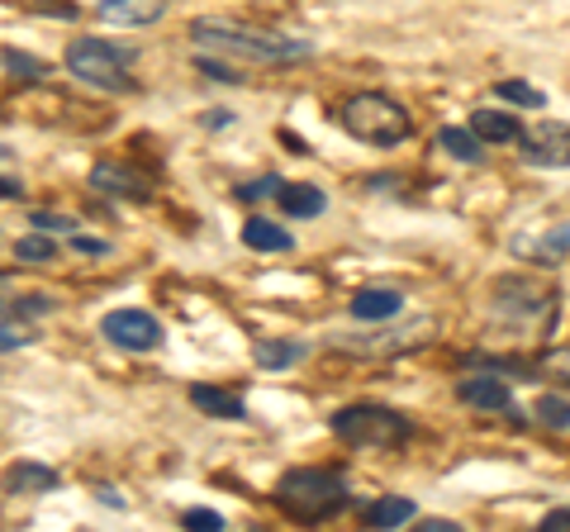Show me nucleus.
<instances>
[{
    "label": "nucleus",
    "instance_id": "nucleus-1",
    "mask_svg": "<svg viewBox=\"0 0 570 532\" xmlns=\"http://www.w3.org/2000/svg\"><path fill=\"white\" fill-rule=\"evenodd\" d=\"M190 39H195L200 52H214V58H238L247 67H285V62L314 58L309 39L272 33V29H243V24H228V20H195Z\"/></svg>",
    "mask_w": 570,
    "mask_h": 532
},
{
    "label": "nucleus",
    "instance_id": "nucleus-2",
    "mask_svg": "<svg viewBox=\"0 0 570 532\" xmlns=\"http://www.w3.org/2000/svg\"><path fill=\"white\" fill-rule=\"evenodd\" d=\"M347 500H352L347 481L328 466H295V471H285L276 485V504L299 523H324L333 513H343Z\"/></svg>",
    "mask_w": 570,
    "mask_h": 532
},
{
    "label": "nucleus",
    "instance_id": "nucleus-3",
    "mask_svg": "<svg viewBox=\"0 0 570 532\" xmlns=\"http://www.w3.org/2000/svg\"><path fill=\"white\" fill-rule=\"evenodd\" d=\"M134 62H138V52L124 43H110V39H71L67 43V72L86 86H96V91H110V96H124L134 86Z\"/></svg>",
    "mask_w": 570,
    "mask_h": 532
},
{
    "label": "nucleus",
    "instance_id": "nucleus-4",
    "mask_svg": "<svg viewBox=\"0 0 570 532\" xmlns=\"http://www.w3.org/2000/svg\"><path fill=\"white\" fill-rule=\"evenodd\" d=\"M343 129L352 138H362V144H371V148H395L409 138L414 124H409L400 100H390L381 91H362V96H352L343 105Z\"/></svg>",
    "mask_w": 570,
    "mask_h": 532
},
{
    "label": "nucleus",
    "instance_id": "nucleus-5",
    "mask_svg": "<svg viewBox=\"0 0 570 532\" xmlns=\"http://www.w3.org/2000/svg\"><path fill=\"white\" fill-rule=\"evenodd\" d=\"M333 437L347 442V447H400V442L414 433L409 428V418L400 410H385V404H347V410L333 414Z\"/></svg>",
    "mask_w": 570,
    "mask_h": 532
},
{
    "label": "nucleus",
    "instance_id": "nucleus-6",
    "mask_svg": "<svg viewBox=\"0 0 570 532\" xmlns=\"http://www.w3.org/2000/svg\"><path fill=\"white\" fill-rule=\"evenodd\" d=\"M100 333L115 347H124V352H153L157 343H163V324H157L148 309H115V314H105Z\"/></svg>",
    "mask_w": 570,
    "mask_h": 532
},
{
    "label": "nucleus",
    "instance_id": "nucleus-7",
    "mask_svg": "<svg viewBox=\"0 0 570 532\" xmlns=\"http://www.w3.org/2000/svg\"><path fill=\"white\" fill-rule=\"evenodd\" d=\"M523 144V162L532 167H570V124H532V129L519 134Z\"/></svg>",
    "mask_w": 570,
    "mask_h": 532
},
{
    "label": "nucleus",
    "instance_id": "nucleus-8",
    "mask_svg": "<svg viewBox=\"0 0 570 532\" xmlns=\"http://www.w3.org/2000/svg\"><path fill=\"white\" fill-rule=\"evenodd\" d=\"M456 400L471 404V410H485V414H509L513 410V390L499 381V376H485V371H475V376H461L456 381Z\"/></svg>",
    "mask_w": 570,
    "mask_h": 532
},
{
    "label": "nucleus",
    "instance_id": "nucleus-9",
    "mask_svg": "<svg viewBox=\"0 0 570 532\" xmlns=\"http://www.w3.org/2000/svg\"><path fill=\"white\" fill-rule=\"evenodd\" d=\"M428 328H433V318H419V324H409L400 333H371L366 343H337V347L356 352V357H395V352H409L414 343H423Z\"/></svg>",
    "mask_w": 570,
    "mask_h": 532
},
{
    "label": "nucleus",
    "instance_id": "nucleus-10",
    "mask_svg": "<svg viewBox=\"0 0 570 532\" xmlns=\"http://www.w3.org/2000/svg\"><path fill=\"white\" fill-rule=\"evenodd\" d=\"M91 186H96V190H105V195H115V200H138V205L153 195L148 176H138V171L119 167V162H96V171H91Z\"/></svg>",
    "mask_w": 570,
    "mask_h": 532
},
{
    "label": "nucleus",
    "instance_id": "nucleus-11",
    "mask_svg": "<svg viewBox=\"0 0 570 532\" xmlns=\"http://www.w3.org/2000/svg\"><path fill=\"white\" fill-rule=\"evenodd\" d=\"M58 485H62L58 471L39 466V461H14V466H6V475H0V490L6 494H48Z\"/></svg>",
    "mask_w": 570,
    "mask_h": 532
},
{
    "label": "nucleus",
    "instance_id": "nucleus-12",
    "mask_svg": "<svg viewBox=\"0 0 570 532\" xmlns=\"http://www.w3.org/2000/svg\"><path fill=\"white\" fill-rule=\"evenodd\" d=\"M347 309L362 318V324H381V318L404 314V295L400 290H385V286H362V290L347 299Z\"/></svg>",
    "mask_w": 570,
    "mask_h": 532
},
{
    "label": "nucleus",
    "instance_id": "nucleus-13",
    "mask_svg": "<svg viewBox=\"0 0 570 532\" xmlns=\"http://www.w3.org/2000/svg\"><path fill=\"white\" fill-rule=\"evenodd\" d=\"M100 20L105 24H129V29H138V24H157L167 14V0H100Z\"/></svg>",
    "mask_w": 570,
    "mask_h": 532
},
{
    "label": "nucleus",
    "instance_id": "nucleus-14",
    "mask_svg": "<svg viewBox=\"0 0 570 532\" xmlns=\"http://www.w3.org/2000/svg\"><path fill=\"white\" fill-rule=\"evenodd\" d=\"M190 404H195L200 414H209V418H228V423L247 418L243 400L234 395V390H219V385H190Z\"/></svg>",
    "mask_w": 570,
    "mask_h": 532
},
{
    "label": "nucleus",
    "instance_id": "nucleus-15",
    "mask_svg": "<svg viewBox=\"0 0 570 532\" xmlns=\"http://www.w3.org/2000/svg\"><path fill=\"white\" fill-rule=\"evenodd\" d=\"M276 200H281V209L291 219H314V215H324V190L318 186H309V181H285L281 190H276Z\"/></svg>",
    "mask_w": 570,
    "mask_h": 532
},
{
    "label": "nucleus",
    "instance_id": "nucleus-16",
    "mask_svg": "<svg viewBox=\"0 0 570 532\" xmlns=\"http://www.w3.org/2000/svg\"><path fill=\"white\" fill-rule=\"evenodd\" d=\"M519 257H532V262H561V257H570V219L551 224L547 234H538V238H523Z\"/></svg>",
    "mask_w": 570,
    "mask_h": 532
},
{
    "label": "nucleus",
    "instance_id": "nucleus-17",
    "mask_svg": "<svg viewBox=\"0 0 570 532\" xmlns=\"http://www.w3.org/2000/svg\"><path fill=\"white\" fill-rule=\"evenodd\" d=\"M471 129L480 144H513V138L523 134V124L509 110H471Z\"/></svg>",
    "mask_w": 570,
    "mask_h": 532
},
{
    "label": "nucleus",
    "instance_id": "nucleus-18",
    "mask_svg": "<svg viewBox=\"0 0 570 532\" xmlns=\"http://www.w3.org/2000/svg\"><path fill=\"white\" fill-rule=\"evenodd\" d=\"M243 243L253 247V253H291V247H295V238L285 234L281 224L262 219V215H253V219L243 224Z\"/></svg>",
    "mask_w": 570,
    "mask_h": 532
},
{
    "label": "nucleus",
    "instance_id": "nucleus-19",
    "mask_svg": "<svg viewBox=\"0 0 570 532\" xmlns=\"http://www.w3.org/2000/svg\"><path fill=\"white\" fill-rule=\"evenodd\" d=\"M305 343H285V338H257L253 343V362L262 371H285V366H295V362H305Z\"/></svg>",
    "mask_w": 570,
    "mask_h": 532
},
{
    "label": "nucleus",
    "instance_id": "nucleus-20",
    "mask_svg": "<svg viewBox=\"0 0 570 532\" xmlns=\"http://www.w3.org/2000/svg\"><path fill=\"white\" fill-rule=\"evenodd\" d=\"M414 500H400V494H385V500H376L366 509V528H400V523H409L414 519Z\"/></svg>",
    "mask_w": 570,
    "mask_h": 532
},
{
    "label": "nucleus",
    "instance_id": "nucleus-21",
    "mask_svg": "<svg viewBox=\"0 0 570 532\" xmlns=\"http://www.w3.org/2000/svg\"><path fill=\"white\" fill-rule=\"evenodd\" d=\"M438 144L448 148L456 162H480L485 157V148H480V138H475V129H456V124H448V129L438 134Z\"/></svg>",
    "mask_w": 570,
    "mask_h": 532
},
{
    "label": "nucleus",
    "instance_id": "nucleus-22",
    "mask_svg": "<svg viewBox=\"0 0 570 532\" xmlns=\"http://www.w3.org/2000/svg\"><path fill=\"white\" fill-rule=\"evenodd\" d=\"M14 262H29V266L58 262V243H52V238L43 234V228H39V234H29V238L14 243Z\"/></svg>",
    "mask_w": 570,
    "mask_h": 532
},
{
    "label": "nucleus",
    "instance_id": "nucleus-23",
    "mask_svg": "<svg viewBox=\"0 0 570 532\" xmlns=\"http://www.w3.org/2000/svg\"><path fill=\"white\" fill-rule=\"evenodd\" d=\"M0 62H6L14 77H24V81H43L52 72L43 58H29V52H20V48H0Z\"/></svg>",
    "mask_w": 570,
    "mask_h": 532
},
{
    "label": "nucleus",
    "instance_id": "nucleus-24",
    "mask_svg": "<svg viewBox=\"0 0 570 532\" xmlns=\"http://www.w3.org/2000/svg\"><path fill=\"white\" fill-rule=\"evenodd\" d=\"M494 96L509 100V105H523V110H542L547 105V96L538 91V86H528V81H494Z\"/></svg>",
    "mask_w": 570,
    "mask_h": 532
},
{
    "label": "nucleus",
    "instance_id": "nucleus-25",
    "mask_svg": "<svg viewBox=\"0 0 570 532\" xmlns=\"http://www.w3.org/2000/svg\"><path fill=\"white\" fill-rule=\"evenodd\" d=\"M538 423H547V428H570V400L542 395L538 400Z\"/></svg>",
    "mask_w": 570,
    "mask_h": 532
},
{
    "label": "nucleus",
    "instance_id": "nucleus-26",
    "mask_svg": "<svg viewBox=\"0 0 570 532\" xmlns=\"http://www.w3.org/2000/svg\"><path fill=\"white\" fill-rule=\"evenodd\" d=\"M181 528H190V532H224V513H214V509H186L181 513Z\"/></svg>",
    "mask_w": 570,
    "mask_h": 532
},
{
    "label": "nucleus",
    "instance_id": "nucleus-27",
    "mask_svg": "<svg viewBox=\"0 0 570 532\" xmlns=\"http://www.w3.org/2000/svg\"><path fill=\"white\" fill-rule=\"evenodd\" d=\"M48 309H52V295H20V299L10 305L14 318H43Z\"/></svg>",
    "mask_w": 570,
    "mask_h": 532
},
{
    "label": "nucleus",
    "instance_id": "nucleus-28",
    "mask_svg": "<svg viewBox=\"0 0 570 532\" xmlns=\"http://www.w3.org/2000/svg\"><path fill=\"white\" fill-rule=\"evenodd\" d=\"M195 67H200L205 77H214V81H228V86H238V81H243L234 67H224L219 58H214V52H200V58H195Z\"/></svg>",
    "mask_w": 570,
    "mask_h": 532
},
{
    "label": "nucleus",
    "instance_id": "nucleus-29",
    "mask_svg": "<svg viewBox=\"0 0 570 532\" xmlns=\"http://www.w3.org/2000/svg\"><path fill=\"white\" fill-rule=\"evenodd\" d=\"M542 371H547L551 381L570 385V347H557V352H547V357H542Z\"/></svg>",
    "mask_w": 570,
    "mask_h": 532
},
{
    "label": "nucleus",
    "instance_id": "nucleus-30",
    "mask_svg": "<svg viewBox=\"0 0 570 532\" xmlns=\"http://www.w3.org/2000/svg\"><path fill=\"white\" fill-rule=\"evenodd\" d=\"M285 181L281 176H262V181H247V186H238V200H266V195H276Z\"/></svg>",
    "mask_w": 570,
    "mask_h": 532
},
{
    "label": "nucleus",
    "instance_id": "nucleus-31",
    "mask_svg": "<svg viewBox=\"0 0 570 532\" xmlns=\"http://www.w3.org/2000/svg\"><path fill=\"white\" fill-rule=\"evenodd\" d=\"M33 333L24 324H0V352H14V347H29Z\"/></svg>",
    "mask_w": 570,
    "mask_h": 532
},
{
    "label": "nucleus",
    "instance_id": "nucleus-32",
    "mask_svg": "<svg viewBox=\"0 0 570 532\" xmlns=\"http://www.w3.org/2000/svg\"><path fill=\"white\" fill-rule=\"evenodd\" d=\"M71 247H77V253H86V257H105V253H110V243H105V238H86V234L71 238Z\"/></svg>",
    "mask_w": 570,
    "mask_h": 532
},
{
    "label": "nucleus",
    "instance_id": "nucleus-33",
    "mask_svg": "<svg viewBox=\"0 0 570 532\" xmlns=\"http://www.w3.org/2000/svg\"><path fill=\"white\" fill-rule=\"evenodd\" d=\"M542 528H547V532H570V504H566V509H551L547 519H542Z\"/></svg>",
    "mask_w": 570,
    "mask_h": 532
},
{
    "label": "nucleus",
    "instance_id": "nucleus-34",
    "mask_svg": "<svg viewBox=\"0 0 570 532\" xmlns=\"http://www.w3.org/2000/svg\"><path fill=\"white\" fill-rule=\"evenodd\" d=\"M33 228H43V234H52V228H58V234H67V228H71V219H52V215H33Z\"/></svg>",
    "mask_w": 570,
    "mask_h": 532
},
{
    "label": "nucleus",
    "instance_id": "nucleus-35",
    "mask_svg": "<svg viewBox=\"0 0 570 532\" xmlns=\"http://www.w3.org/2000/svg\"><path fill=\"white\" fill-rule=\"evenodd\" d=\"M24 186L20 181H10V176H0V200H20Z\"/></svg>",
    "mask_w": 570,
    "mask_h": 532
},
{
    "label": "nucleus",
    "instance_id": "nucleus-36",
    "mask_svg": "<svg viewBox=\"0 0 570 532\" xmlns=\"http://www.w3.org/2000/svg\"><path fill=\"white\" fill-rule=\"evenodd\" d=\"M419 532H461V528H456L452 519H428V523H423Z\"/></svg>",
    "mask_w": 570,
    "mask_h": 532
},
{
    "label": "nucleus",
    "instance_id": "nucleus-37",
    "mask_svg": "<svg viewBox=\"0 0 570 532\" xmlns=\"http://www.w3.org/2000/svg\"><path fill=\"white\" fill-rule=\"evenodd\" d=\"M281 144H285V148H291V152H299V157H305V152H309V148H305V144H299V138H295V134H285V129H281Z\"/></svg>",
    "mask_w": 570,
    "mask_h": 532
},
{
    "label": "nucleus",
    "instance_id": "nucleus-38",
    "mask_svg": "<svg viewBox=\"0 0 570 532\" xmlns=\"http://www.w3.org/2000/svg\"><path fill=\"white\" fill-rule=\"evenodd\" d=\"M0 157H10V148H0Z\"/></svg>",
    "mask_w": 570,
    "mask_h": 532
}]
</instances>
